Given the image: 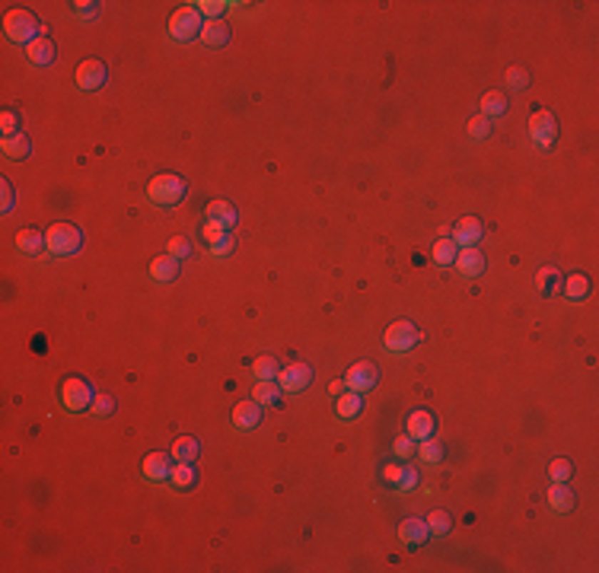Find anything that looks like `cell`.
Returning a JSON list of instances; mask_svg holds the SVG:
<instances>
[{
    "instance_id": "cell-1",
    "label": "cell",
    "mask_w": 599,
    "mask_h": 573,
    "mask_svg": "<svg viewBox=\"0 0 599 573\" xmlns=\"http://www.w3.org/2000/svg\"><path fill=\"white\" fill-rule=\"evenodd\" d=\"M185 179L175 172H163V175H153V179L147 182V197L153 204H160V207H173V204H179L182 197H185Z\"/></svg>"
},
{
    "instance_id": "cell-2",
    "label": "cell",
    "mask_w": 599,
    "mask_h": 573,
    "mask_svg": "<svg viewBox=\"0 0 599 573\" xmlns=\"http://www.w3.org/2000/svg\"><path fill=\"white\" fill-rule=\"evenodd\" d=\"M4 32L10 42L16 45H32L39 38V19L32 16L29 10H23V6H16V10H10L4 16Z\"/></svg>"
},
{
    "instance_id": "cell-3",
    "label": "cell",
    "mask_w": 599,
    "mask_h": 573,
    "mask_svg": "<svg viewBox=\"0 0 599 573\" xmlns=\"http://www.w3.org/2000/svg\"><path fill=\"white\" fill-rule=\"evenodd\" d=\"M80 242H83V233H80L73 223L61 220L45 229V249H48L51 255H73V252L80 249Z\"/></svg>"
},
{
    "instance_id": "cell-4",
    "label": "cell",
    "mask_w": 599,
    "mask_h": 573,
    "mask_svg": "<svg viewBox=\"0 0 599 573\" xmlns=\"http://www.w3.org/2000/svg\"><path fill=\"white\" fill-rule=\"evenodd\" d=\"M201 13H198V6L195 4H188V6H179V10L169 16V36L175 38V42H192L195 36H201Z\"/></svg>"
},
{
    "instance_id": "cell-5",
    "label": "cell",
    "mask_w": 599,
    "mask_h": 573,
    "mask_svg": "<svg viewBox=\"0 0 599 573\" xmlns=\"http://www.w3.org/2000/svg\"><path fill=\"white\" fill-rule=\"evenodd\" d=\"M93 398H96V392L83 376H67L61 382V405L67 411H86L93 405Z\"/></svg>"
},
{
    "instance_id": "cell-6",
    "label": "cell",
    "mask_w": 599,
    "mask_h": 573,
    "mask_svg": "<svg viewBox=\"0 0 599 573\" xmlns=\"http://www.w3.org/2000/svg\"><path fill=\"white\" fill-rule=\"evenodd\" d=\"M418 338H421L418 329H414L408 319H399V322H392L389 329H386L383 344H386V351H392V353H405L418 344Z\"/></svg>"
},
{
    "instance_id": "cell-7",
    "label": "cell",
    "mask_w": 599,
    "mask_h": 573,
    "mask_svg": "<svg viewBox=\"0 0 599 573\" xmlns=\"http://www.w3.org/2000/svg\"><path fill=\"white\" fill-rule=\"evenodd\" d=\"M529 140H533L536 147H542V150H548L551 143L558 140V121H555V115H551L548 108H539V112L529 118Z\"/></svg>"
},
{
    "instance_id": "cell-8",
    "label": "cell",
    "mask_w": 599,
    "mask_h": 573,
    "mask_svg": "<svg viewBox=\"0 0 599 573\" xmlns=\"http://www.w3.org/2000/svg\"><path fill=\"white\" fill-rule=\"evenodd\" d=\"M309 382H312L309 363H287L277 370V386H281V392H303Z\"/></svg>"
},
{
    "instance_id": "cell-9",
    "label": "cell",
    "mask_w": 599,
    "mask_h": 573,
    "mask_svg": "<svg viewBox=\"0 0 599 573\" xmlns=\"http://www.w3.org/2000/svg\"><path fill=\"white\" fill-rule=\"evenodd\" d=\"M379 379V370L377 363H367V360H360V363H354L348 370V376H344V388H351V392H360L364 395L367 388H373Z\"/></svg>"
},
{
    "instance_id": "cell-10",
    "label": "cell",
    "mask_w": 599,
    "mask_h": 573,
    "mask_svg": "<svg viewBox=\"0 0 599 573\" xmlns=\"http://www.w3.org/2000/svg\"><path fill=\"white\" fill-rule=\"evenodd\" d=\"M106 64H102L99 58H86L83 64L77 67V86L80 90H86V93H93V90H99L102 83H106Z\"/></svg>"
},
{
    "instance_id": "cell-11",
    "label": "cell",
    "mask_w": 599,
    "mask_h": 573,
    "mask_svg": "<svg viewBox=\"0 0 599 573\" xmlns=\"http://www.w3.org/2000/svg\"><path fill=\"white\" fill-rule=\"evenodd\" d=\"M481 233H485V227H481L478 217H462V220L453 227V236L449 239H453L459 249H466V245H478Z\"/></svg>"
},
{
    "instance_id": "cell-12",
    "label": "cell",
    "mask_w": 599,
    "mask_h": 573,
    "mask_svg": "<svg viewBox=\"0 0 599 573\" xmlns=\"http://www.w3.org/2000/svg\"><path fill=\"white\" fill-rule=\"evenodd\" d=\"M456 268L462 271L466 277H478L481 271H485V255L478 252V245H466V249L456 252Z\"/></svg>"
},
{
    "instance_id": "cell-13",
    "label": "cell",
    "mask_w": 599,
    "mask_h": 573,
    "mask_svg": "<svg viewBox=\"0 0 599 573\" xmlns=\"http://www.w3.org/2000/svg\"><path fill=\"white\" fill-rule=\"evenodd\" d=\"M427 535H431V529H427V522L418 520V516H411V520H405L399 525V542L408 544V548H421V544L427 542Z\"/></svg>"
},
{
    "instance_id": "cell-14",
    "label": "cell",
    "mask_w": 599,
    "mask_h": 573,
    "mask_svg": "<svg viewBox=\"0 0 599 573\" xmlns=\"http://www.w3.org/2000/svg\"><path fill=\"white\" fill-rule=\"evenodd\" d=\"M173 475V455L169 453H150L144 459V478L147 481H166Z\"/></svg>"
},
{
    "instance_id": "cell-15",
    "label": "cell",
    "mask_w": 599,
    "mask_h": 573,
    "mask_svg": "<svg viewBox=\"0 0 599 573\" xmlns=\"http://www.w3.org/2000/svg\"><path fill=\"white\" fill-rule=\"evenodd\" d=\"M548 507L555 510V513H570V510H574V490L568 487V481H551Z\"/></svg>"
},
{
    "instance_id": "cell-16",
    "label": "cell",
    "mask_w": 599,
    "mask_h": 573,
    "mask_svg": "<svg viewBox=\"0 0 599 573\" xmlns=\"http://www.w3.org/2000/svg\"><path fill=\"white\" fill-rule=\"evenodd\" d=\"M150 277L160 281V284L175 281V277H179V258H173L169 252H166V255H156L153 262H150Z\"/></svg>"
},
{
    "instance_id": "cell-17",
    "label": "cell",
    "mask_w": 599,
    "mask_h": 573,
    "mask_svg": "<svg viewBox=\"0 0 599 573\" xmlns=\"http://www.w3.org/2000/svg\"><path fill=\"white\" fill-rule=\"evenodd\" d=\"M434 427H437V420H434L431 411H411L408 414V436H414V440H427V436H434Z\"/></svg>"
},
{
    "instance_id": "cell-18",
    "label": "cell",
    "mask_w": 599,
    "mask_h": 573,
    "mask_svg": "<svg viewBox=\"0 0 599 573\" xmlns=\"http://www.w3.org/2000/svg\"><path fill=\"white\" fill-rule=\"evenodd\" d=\"M258 420H262V405H258L255 398H252V401H240V405L233 408V424L240 427V430L258 427Z\"/></svg>"
},
{
    "instance_id": "cell-19",
    "label": "cell",
    "mask_w": 599,
    "mask_h": 573,
    "mask_svg": "<svg viewBox=\"0 0 599 573\" xmlns=\"http://www.w3.org/2000/svg\"><path fill=\"white\" fill-rule=\"evenodd\" d=\"M335 411H338V418H342V420L360 418V411H364V395L344 388V392L338 395V401H335Z\"/></svg>"
},
{
    "instance_id": "cell-20",
    "label": "cell",
    "mask_w": 599,
    "mask_h": 573,
    "mask_svg": "<svg viewBox=\"0 0 599 573\" xmlns=\"http://www.w3.org/2000/svg\"><path fill=\"white\" fill-rule=\"evenodd\" d=\"M201 42L204 45H210V48H220V45H227L230 42V26L223 23V19H208V23L201 26Z\"/></svg>"
},
{
    "instance_id": "cell-21",
    "label": "cell",
    "mask_w": 599,
    "mask_h": 573,
    "mask_svg": "<svg viewBox=\"0 0 599 573\" xmlns=\"http://www.w3.org/2000/svg\"><path fill=\"white\" fill-rule=\"evenodd\" d=\"M26 54H29V61L36 67H48L58 51H54V42H51L48 36H39L32 45H26Z\"/></svg>"
},
{
    "instance_id": "cell-22",
    "label": "cell",
    "mask_w": 599,
    "mask_h": 573,
    "mask_svg": "<svg viewBox=\"0 0 599 573\" xmlns=\"http://www.w3.org/2000/svg\"><path fill=\"white\" fill-rule=\"evenodd\" d=\"M561 290H564V296L568 299H587L590 296V277L587 274H580V271H574L570 277H564L561 281Z\"/></svg>"
},
{
    "instance_id": "cell-23",
    "label": "cell",
    "mask_w": 599,
    "mask_h": 573,
    "mask_svg": "<svg viewBox=\"0 0 599 573\" xmlns=\"http://www.w3.org/2000/svg\"><path fill=\"white\" fill-rule=\"evenodd\" d=\"M42 249H45V233H39V229H19L16 233V252L39 255Z\"/></svg>"
},
{
    "instance_id": "cell-24",
    "label": "cell",
    "mask_w": 599,
    "mask_h": 573,
    "mask_svg": "<svg viewBox=\"0 0 599 573\" xmlns=\"http://www.w3.org/2000/svg\"><path fill=\"white\" fill-rule=\"evenodd\" d=\"M198 455H201V443L195 440V436H179V440L173 443L175 462H198Z\"/></svg>"
},
{
    "instance_id": "cell-25",
    "label": "cell",
    "mask_w": 599,
    "mask_h": 573,
    "mask_svg": "<svg viewBox=\"0 0 599 573\" xmlns=\"http://www.w3.org/2000/svg\"><path fill=\"white\" fill-rule=\"evenodd\" d=\"M0 150H4L6 160H26L29 150H32V143H29V138H26L23 131H19V134H13V138H4Z\"/></svg>"
},
{
    "instance_id": "cell-26",
    "label": "cell",
    "mask_w": 599,
    "mask_h": 573,
    "mask_svg": "<svg viewBox=\"0 0 599 573\" xmlns=\"http://www.w3.org/2000/svg\"><path fill=\"white\" fill-rule=\"evenodd\" d=\"M252 398H255L258 405H277V398H281V386H277L275 379H258L255 388H252Z\"/></svg>"
},
{
    "instance_id": "cell-27",
    "label": "cell",
    "mask_w": 599,
    "mask_h": 573,
    "mask_svg": "<svg viewBox=\"0 0 599 573\" xmlns=\"http://www.w3.org/2000/svg\"><path fill=\"white\" fill-rule=\"evenodd\" d=\"M481 115L485 118H494V115H503L507 112V96H503V90H491V93H485L481 96Z\"/></svg>"
},
{
    "instance_id": "cell-28",
    "label": "cell",
    "mask_w": 599,
    "mask_h": 573,
    "mask_svg": "<svg viewBox=\"0 0 599 573\" xmlns=\"http://www.w3.org/2000/svg\"><path fill=\"white\" fill-rule=\"evenodd\" d=\"M208 217L210 220H217V223H223V227H233L236 223V207L230 201H210L208 204Z\"/></svg>"
},
{
    "instance_id": "cell-29",
    "label": "cell",
    "mask_w": 599,
    "mask_h": 573,
    "mask_svg": "<svg viewBox=\"0 0 599 573\" xmlns=\"http://www.w3.org/2000/svg\"><path fill=\"white\" fill-rule=\"evenodd\" d=\"M418 455L427 462V465H437V462H444V443L434 440V436L418 440Z\"/></svg>"
},
{
    "instance_id": "cell-30",
    "label": "cell",
    "mask_w": 599,
    "mask_h": 573,
    "mask_svg": "<svg viewBox=\"0 0 599 573\" xmlns=\"http://www.w3.org/2000/svg\"><path fill=\"white\" fill-rule=\"evenodd\" d=\"M456 252H459V245H456L449 236H440L437 242H434V262L444 264V268H446V264L456 262Z\"/></svg>"
},
{
    "instance_id": "cell-31",
    "label": "cell",
    "mask_w": 599,
    "mask_h": 573,
    "mask_svg": "<svg viewBox=\"0 0 599 573\" xmlns=\"http://www.w3.org/2000/svg\"><path fill=\"white\" fill-rule=\"evenodd\" d=\"M526 83H529V71H526V67L513 64V67H507V71H503V86H507L510 93L526 90Z\"/></svg>"
},
{
    "instance_id": "cell-32",
    "label": "cell",
    "mask_w": 599,
    "mask_h": 573,
    "mask_svg": "<svg viewBox=\"0 0 599 573\" xmlns=\"http://www.w3.org/2000/svg\"><path fill=\"white\" fill-rule=\"evenodd\" d=\"M536 286H539L542 293H555L561 290V274H558L555 264H548V268H542L539 274H536Z\"/></svg>"
},
{
    "instance_id": "cell-33",
    "label": "cell",
    "mask_w": 599,
    "mask_h": 573,
    "mask_svg": "<svg viewBox=\"0 0 599 573\" xmlns=\"http://www.w3.org/2000/svg\"><path fill=\"white\" fill-rule=\"evenodd\" d=\"M169 478H173L175 487H192L198 475H195L192 462H179V465H173V475H169Z\"/></svg>"
},
{
    "instance_id": "cell-34",
    "label": "cell",
    "mask_w": 599,
    "mask_h": 573,
    "mask_svg": "<svg viewBox=\"0 0 599 573\" xmlns=\"http://www.w3.org/2000/svg\"><path fill=\"white\" fill-rule=\"evenodd\" d=\"M427 529L434 532V535H446L449 532V525H453V516L444 513V510H434V513H427Z\"/></svg>"
},
{
    "instance_id": "cell-35",
    "label": "cell",
    "mask_w": 599,
    "mask_h": 573,
    "mask_svg": "<svg viewBox=\"0 0 599 573\" xmlns=\"http://www.w3.org/2000/svg\"><path fill=\"white\" fill-rule=\"evenodd\" d=\"M277 360L275 357H258L255 363H252V373H255V379H277Z\"/></svg>"
},
{
    "instance_id": "cell-36",
    "label": "cell",
    "mask_w": 599,
    "mask_h": 573,
    "mask_svg": "<svg viewBox=\"0 0 599 573\" xmlns=\"http://www.w3.org/2000/svg\"><path fill=\"white\" fill-rule=\"evenodd\" d=\"M115 411V398L108 392H96V398H93L90 405V414L93 418H108V414Z\"/></svg>"
},
{
    "instance_id": "cell-37",
    "label": "cell",
    "mask_w": 599,
    "mask_h": 573,
    "mask_svg": "<svg viewBox=\"0 0 599 573\" xmlns=\"http://www.w3.org/2000/svg\"><path fill=\"white\" fill-rule=\"evenodd\" d=\"M166 252H169L173 258H179V262H182V258L192 255V242H188L185 236H173V239H169V245H166Z\"/></svg>"
},
{
    "instance_id": "cell-38",
    "label": "cell",
    "mask_w": 599,
    "mask_h": 573,
    "mask_svg": "<svg viewBox=\"0 0 599 573\" xmlns=\"http://www.w3.org/2000/svg\"><path fill=\"white\" fill-rule=\"evenodd\" d=\"M570 475H574V468H570L568 459H551V465H548V478H551V481H568Z\"/></svg>"
},
{
    "instance_id": "cell-39",
    "label": "cell",
    "mask_w": 599,
    "mask_h": 573,
    "mask_svg": "<svg viewBox=\"0 0 599 573\" xmlns=\"http://www.w3.org/2000/svg\"><path fill=\"white\" fill-rule=\"evenodd\" d=\"M469 134H472L475 140H485L488 134H491V121H488L485 115H475V118L469 121Z\"/></svg>"
},
{
    "instance_id": "cell-40",
    "label": "cell",
    "mask_w": 599,
    "mask_h": 573,
    "mask_svg": "<svg viewBox=\"0 0 599 573\" xmlns=\"http://www.w3.org/2000/svg\"><path fill=\"white\" fill-rule=\"evenodd\" d=\"M195 6H198V13H204V16L220 19V16H223V10H227L230 4H223V0H201V4H195Z\"/></svg>"
},
{
    "instance_id": "cell-41",
    "label": "cell",
    "mask_w": 599,
    "mask_h": 573,
    "mask_svg": "<svg viewBox=\"0 0 599 573\" xmlns=\"http://www.w3.org/2000/svg\"><path fill=\"white\" fill-rule=\"evenodd\" d=\"M0 131H4V138H13V134H19V115L6 108V112L0 115Z\"/></svg>"
},
{
    "instance_id": "cell-42",
    "label": "cell",
    "mask_w": 599,
    "mask_h": 573,
    "mask_svg": "<svg viewBox=\"0 0 599 573\" xmlns=\"http://www.w3.org/2000/svg\"><path fill=\"white\" fill-rule=\"evenodd\" d=\"M233 249H236V239L227 233L223 239H217V242L210 245V255H214V258H227V255H230V252H233Z\"/></svg>"
},
{
    "instance_id": "cell-43",
    "label": "cell",
    "mask_w": 599,
    "mask_h": 573,
    "mask_svg": "<svg viewBox=\"0 0 599 573\" xmlns=\"http://www.w3.org/2000/svg\"><path fill=\"white\" fill-rule=\"evenodd\" d=\"M396 487L401 490V494H405V490H414V487H418V472H414L411 465H405V468H401V478L396 481Z\"/></svg>"
},
{
    "instance_id": "cell-44",
    "label": "cell",
    "mask_w": 599,
    "mask_h": 573,
    "mask_svg": "<svg viewBox=\"0 0 599 573\" xmlns=\"http://www.w3.org/2000/svg\"><path fill=\"white\" fill-rule=\"evenodd\" d=\"M201 236L208 239L210 245H214L217 239H223V236H227V227H223V223H217V220H208V223H204V229H201Z\"/></svg>"
},
{
    "instance_id": "cell-45",
    "label": "cell",
    "mask_w": 599,
    "mask_h": 573,
    "mask_svg": "<svg viewBox=\"0 0 599 573\" xmlns=\"http://www.w3.org/2000/svg\"><path fill=\"white\" fill-rule=\"evenodd\" d=\"M392 449H396L399 459H408V455H411L418 446H414V436H399V440L392 443Z\"/></svg>"
},
{
    "instance_id": "cell-46",
    "label": "cell",
    "mask_w": 599,
    "mask_h": 573,
    "mask_svg": "<svg viewBox=\"0 0 599 573\" xmlns=\"http://www.w3.org/2000/svg\"><path fill=\"white\" fill-rule=\"evenodd\" d=\"M73 13L83 16V19H90V16H96V13H99V4H93V0H77V4H73Z\"/></svg>"
},
{
    "instance_id": "cell-47",
    "label": "cell",
    "mask_w": 599,
    "mask_h": 573,
    "mask_svg": "<svg viewBox=\"0 0 599 573\" xmlns=\"http://www.w3.org/2000/svg\"><path fill=\"white\" fill-rule=\"evenodd\" d=\"M0 191H4V210H0V214H13V185H10V179H4L0 182Z\"/></svg>"
},
{
    "instance_id": "cell-48",
    "label": "cell",
    "mask_w": 599,
    "mask_h": 573,
    "mask_svg": "<svg viewBox=\"0 0 599 573\" xmlns=\"http://www.w3.org/2000/svg\"><path fill=\"white\" fill-rule=\"evenodd\" d=\"M401 468H405V465H386V468H383V478H386L389 484H396L399 478H401Z\"/></svg>"
},
{
    "instance_id": "cell-49",
    "label": "cell",
    "mask_w": 599,
    "mask_h": 573,
    "mask_svg": "<svg viewBox=\"0 0 599 573\" xmlns=\"http://www.w3.org/2000/svg\"><path fill=\"white\" fill-rule=\"evenodd\" d=\"M329 392H332V395H335V398H338V395L344 392V379H342V382H332V386H329Z\"/></svg>"
}]
</instances>
